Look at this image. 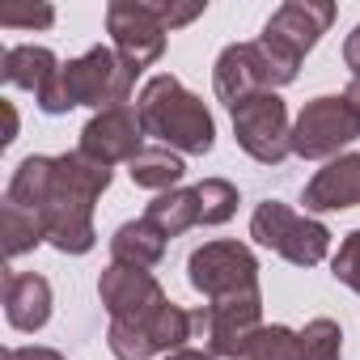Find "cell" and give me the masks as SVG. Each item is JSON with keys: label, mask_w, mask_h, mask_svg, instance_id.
<instances>
[{"label": "cell", "mask_w": 360, "mask_h": 360, "mask_svg": "<svg viewBox=\"0 0 360 360\" xmlns=\"http://www.w3.org/2000/svg\"><path fill=\"white\" fill-rule=\"evenodd\" d=\"M110 187V165L77 153L56 157L51 191L43 204L47 221V242L64 255H85L94 250V200Z\"/></svg>", "instance_id": "1"}, {"label": "cell", "mask_w": 360, "mask_h": 360, "mask_svg": "<svg viewBox=\"0 0 360 360\" xmlns=\"http://www.w3.org/2000/svg\"><path fill=\"white\" fill-rule=\"evenodd\" d=\"M131 85H136V68H127L115 47H89L81 60L60 64V72L39 89V106L47 115H64L72 106L115 110L127 106Z\"/></svg>", "instance_id": "2"}, {"label": "cell", "mask_w": 360, "mask_h": 360, "mask_svg": "<svg viewBox=\"0 0 360 360\" xmlns=\"http://www.w3.org/2000/svg\"><path fill=\"white\" fill-rule=\"evenodd\" d=\"M136 115L144 123V136H157V144L178 148V153H208L217 140L208 106L191 89H183L178 77H165V72L144 81Z\"/></svg>", "instance_id": "3"}, {"label": "cell", "mask_w": 360, "mask_h": 360, "mask_svg": "<svg viewBox=\"0 0 360 360\" xmlns=\"http://www.w3.org/2000/svg\"><path fill=\"white\" fill-rule=\"evenodd\" d=\"M330 22H335V5H326V0H288V5H280L267 18L259 47L271 56V64L280 68L284 81H297L301 60L318 47V39L330 30Z\"/></svg>", "instance_id": "4"}, {"label": "cell", "mask_w": 360, "mask_h": 360, "mask_svg": "<svg viewBox=\"0 0 360 360\" xmlns=\"http://www.w3.org/2000/svg\"><path fill=\"white\" fill-rule=\"evenodd\" d=\"M250 238H255L259 246L276 250L280 259L297 263V267H314V263H322L326 250H330V229H326L322 221L305 217V212H292V208L280 204V200H267V204L255 208V217H250Z\"/></svg>", "instance_id": "5"}, {"label": "cell", "mask_w": 360, "mask_h": 360, "mask_svg": "<svg viewBox=\"0 0 360 360\" xmlns=\"http://www.w3.org/2000/svg\"><path fill=\"white\" fill-rule=\"evenodd\" d=\"M360 136V119L352 102L339 98H314L292 123V153L305 161H335L339 148H347Z\"/></svg>", "instance_id": "6"}, {"label": "cell", "mask_w": 360, "mask_h": 360, "mask_svg": "<svg viewBox=\"0 0 360 360\" xmlns=\"http://www.w3.org/2000/svg\"><path fill=\"white\" fill-rule=\"evenodd\" d=\"M191 284L208 301H229V297H250L259 292V263L242 242H208L191 255L187 263Z\"/></svg>", "instance_id": "7"}, {"label": "cell", "mask_w": 360, "mask_h": 360, "mask_svg": "<svg viewBox=\"0 0 360 360\" xmlns=\"http://www.w3.org/2000/svg\"><path fill=\"white\" fill-rule=\"evenodd\" d=\"M233 136L255 161L280 165L292 153V127H288L284 98L271 89V94H255L242 106H233Z\"/></svg>", "instance_id": "8"}, {"label": "cell", "mask_w": 360, "mask_h": 360, "mask_svg": "<svg viewBox=\"0 0 360 360\" xmlns=\"http://www.w3.org/2000/svg\"><path fill=\"white\" fill-rule=\"evenodd\" d=\"M98 297H102V305L110 309V322H123V326H136V330H148L153 318L169 305L165 292H161V284H157L148 271H140V267H119V263H110V267L102 271Z\"/></svg>", "instance_id": "9"}, {"label": "cell", "mask_w": 360, "mask_h": 360, "mask_svg": "<svg viewBox=\"0 0 360 360\" xmlns=\"http://www.w3.org/2000/svg\"><path fill=\"white\" fill-rule=\"evenodd\" d=\"M212 85H217V98L233 110V106H242L246 98L271 94V89H280V85H288V81L280 77V68L271 64V56H267L259 43H233V47L221 51L217 72H212Z\"/></svg>", "instance_id": "10"}, {"label": "cell", "mask_w": 360, "mask_h": 360, "mask_svg": "<svg viewBox=\"0 0 360 360\" xmlns=\"http://www.w3.org/2000/svg\"><path fill=\"white\" fill-rule=\"evenodd\" d=\"M106 30L115 39V51L127 68H148L161 60L165 51V26L157 22L153 5L148 0H115V5L106 9Z\"/></svg>", "instance_id": "11"}, {"label": "cell", "mask_w": 360, "mask_h": 360, "mask_svg": "<svg viewBox=\"0 0 360 360\" xmlns=\"http://www.w3.org/2000/svg\"><path fill=\"white\" fill-rule=\"evenodd\" d=\"M144 148V123L131 106H115V110H98L85 131H81V153L115 165V161H131Z\"/></svg>", "instance_id": "12"}, {"label": "cell", "mask_w": 360, "mask_h": 360, "mask_svg": "<svg viewBox=\"0 0 360 360\" xmlns=\"http://www.w3.org/2000/svg\"><path fill=\"white\" fill-rule=\"evenodd\" d=\"M305 212H339L360 204V153H339L305 187Z\"/></svg>", "instance_id": "13"}, {"label": "cell", "mask_w": 360, "mask_h": 360, "mask_svg": "<svg viewBox=\"0 0 360 360\" xmlns=\"http://www.w3.org/2000/svg\"><path fill=\"white\" fill-rule=\"evenodd\" d=\"M5 318L18 330H43L51 318V284L34 271H13L5 280Z\"/></svg>", "instance_id": "14"}, {"label": "cell", "mask_w": 360, "mask_h": 360, "mask_svg": "<svg viewBox=\"0 0 360 360\" xmlns=\"http://www.w3.org/2000/svg\"><path fill=\"white\" fill-rule=\"evenodd\" d=\"M161 255H165V238H161L144 217L119 225L115 238H110V259H115L119 267H140V271H148V267L161 263Z\"/></svg>", "instance_id": "15"}, {"label": "cell", "mask_w": 360, "mask_h": 360, "mask_svg": "<svg viewBox=\"0 0 360 360\" xmlns=\"http://www.w3.org/2000/svg\"><path fill=\"white\" fill-rule=\"evenodd\" d=\"M127 174H131L136 187L161 195V191H174V183L187 174V165H183V157H178L174 148H165V144H144V148L127 161Z\"/></svg>", "instance_id": "16"}, {"label": "cell", "mask_w": 360, "mask_h": 360, "mask_svg": "<svg viewBox=\"0 0 360 360\" xmlns=\"http://www.w3.org/2000/svg\"><path fill=\"white\" fill-rule=\"evenodd\" d=\"M0 72H5L9 85H18V89H34V94H39V89L60 72V64H56V56H51L47 47L22 43V47H5Z\"/></svg>", "instance_id": "17"}, {"label": "cell", "mask_w": 360, "mask_h": 360, "mask_svg": "<svg viewBox=\"0 0 360 360\" xmlns=\"http://www.w3.org/2000/svg\"><path fill=\"white\" fill-rule=\"evenodd\" d=\"M144 221L161 233V238H178L187 233L191 225H200V204H195V187L191 191H161L148 208H144Z\"/></svg>", "instance_id": "18"}, {"label": "cell", "mask_w": 360, "mask_h": 360, "mask_svg": "<svg viewBox=\"0 0 360 360\" xmlns=\"http://www.w3.org/2000/svg\"><path fill=\"white\" fill-rule=\"evenodd\" d=\"M51 174H56V157H26L9 183V204L18 208H30V212H43L47 204V191H51Z\"/></svg>", "instance_id": "19"}, {"label": "cell", "mask_w": 360, "mask_h": 360, "mask_svg": "<svg viewBox=\"0 0 360 360\" xmlns=\"http://www.w3.org/2000/svg\"><path fill=\"white\" fill-rule=\"evenodd\" d=\"M0 221H5V255L18 259L26 250H34L39 242H47V221L43 212H30V208H18L5 200V208H0Z\"/></svg>", "instance_id": "20"}, {"label": "cell", "mask_w": 360, "mask_h": 360, "mask_svg": "<svg viewBox=\"0 0 360 360\" xmlns=\"http://www.w3.org/2000/svg\"><path fill=\"white\" fill-rule=\"evenodd\" d=\"M238 360H301V347H297V335L288 326H259L242 343Z\"/></svg>", "instance_id": "21"}, {"label": "cell", "mask_w": 360, "mask_h": 360, "mask_svg": "<svg viewBox=\"0 0 360 360\" xmlns=\"http://www.w3.org/2000/svg\"><path fill=\"white\" fill-rule=\"evenodd\" d=\"M195 204H200V225H225L238 212V187L225 178H204L195 187Z\"/></svg>", "instance_id": "22"}, {"label": "cell", "mask_w": 360, "mask_h": 360, "mask_svg": "<svg viewBox=\"0 0 360 360\" xmlns=\"http://www.w3.org/2000/svg\"><path fill=\"white\" fill-rule=\"evenodd\" d=\"M301 360H339L343 356V330L330 318H314L301 335H297Z\"/></svg>", "instance_id": "23"}, {"label": "cell", "mask_w": 360, "mask_h": 360, "mask_svg": "<svg viewBox=\"0 0 360 360\" xmlns=\"http://www.w3.org/2000/svg\"><path fill=\"white\" fill-rule=\"evenodd\" d=\"M106 343H110V356L115 360H148V356H157L153 343H148V335L136 330V326H123V322H110Z\"/></svg>", "instance_id": "24"}, {"label": "cell", "mask_w": 360, "mask_h": 360, "mask_svg": "<svg viewBox=\"0 0 360 360\" xmlns=\"http://www.w3.org/2000/svg\"><path fill=\"white\" fill-rule=\"evenodd\" d=\"M330 276L339 284H347L352 292H360V229L339 242V255L330 259Z\"/></svg>", "instance_id": "25"}, {"label": "cell", "mask_w": 360, "mask_h": 360, "mask_svg": "<svg viewBox=\"0 0 360 360\" xmlns=\"http://www.w3.org/2000/svg\"><path fill=\"white\" fill-rule=\"evenodd\" d=\"M56 22L51 5H5L0 9V26L5 30H47Z\"/></svg>", "instance_id": "26"}, {"label": "cell", "mask_w": 360, "mask_h": 360, "mask_svg": "<svg viewBox=\"0 0 360 360\" xmlns=\"http://www.w3.org/2000/svg\"><path fill=\"white\" fill-rule=\"evenodd\" d=\"M153 13H157V22H161L165 30H174V26L195 22V18L204 13V5H153Z\"/></svg>", "instance_id": "27"}, {"label": "cell", "mask_w": 360, "mask_h": 360, "mask_svg": "<svg viewBox=\"0 0 360 360\" xmlns=\"http://www.w3.org/2000/svg\"><path fill=\"white\" fill-rule=\"evenodd\" d=\"M343 64L352 68V77H360V26L347 34V43H343Z\"/></svg>", "instance_id": "28"}, {"label": "cell", "mask_w": 360, "mask_h": 360, "mask_svg": "<svg viewBox=\"0 0 360 360\" xmlns=\"http://www.w3.org/2000/svg\"><path fill=\"white\" fill-rule=\"evenodd\" d=\"M165 360H217V356H212V352H204V347H191V343H187V347H178V352H169Z\"/></svg>", "instance_id": "29"}, {"label": "cell", "mask_w": 360, "mask_h": 360, "mask_svg": "<svg viewBox=\"0 0 360 360\" xmlns=\"http://www.w3.org/2000/svg\"><path fill=\"white\" fill-rule=\"evenodd\" d=\"M18 360H64V356L51 347H18Z\"/></svg>", "instance_id": "30"}, {"label": "cell", "mask_w": 360, "mask_h": 360, "mask_svg": "<svg viewBox=\"0 0 360 360\" xmlns=\"http://www.w3.org/2000/svg\"><path fill=\"white\" fill-rule=\"evenodd\" d=\"M343 98L352 102V110H356V119H360V77H352V85L343 89Z\"/></svg>", "instance_id": "31"}, {"label": "cell", "mask_w": 360, "mask_h": 360, "mask_svg": "<svg viewBox=\"0 0 360 360\" xmlns=\"http://www.w3.org/2000/svg\"><path fill=\"white\" fill-rule=\"evenodd\" d=\"M5 123H9V127H5V136H0V140L9 144V140L18 136V115H13V106H9V102H5Z\"/></svg>", "instance_id": "32"}, {"label": "cell", "mask_w": 360, "mask_h": 360, "mask_svg": "<svg viewBox=\"0 0 360 360\" xmlns=\"http://www.w3.org/2000/svg\"><path fill=\"white\" fill-rule=\"evenodd\" d=\"M5 360H18V347H9V352H5Z\"/></svg>", "instance_id": "33"}]
</instances>
